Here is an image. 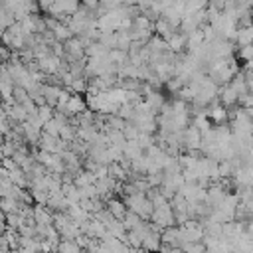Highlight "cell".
Returning <instances> with one entry per match:
<instances>
[{"label":"cell","mask_w":253,"mask_h":253,"mask_svg":"<svg viewBox=\"0 0 253 253\" xmlns=\"http://www.w3.org/2000/svg\"><path fill=\"white\" fill-rule=\"evenodd\" d=\"M138 126L132 123V121H126L125 123V126H123V136L126 138V140H136V136H138Z\"/></svg>","instance_id":"obj_30"},{"label":"cell","mask_w":253,"mask_h":253,"mask_svg":"<svg viewBox=\"0 0 253 253\" xmlns=\"http://www.w3.org/2000/svg\"><path fill=\"white\" fill-rule=\"evenodd\" d=\"M235 59H241V61H247L253 57V45L251 43H245V45H237L235 47Z\"/></svg>","instance_id":"obj_25"},{"label":"cell","mask_w":253,"mask_h":253,"mask_svg":"<svg viewBox=\"0 0 253 253\" xmlns=\"http://www.w3.org/2000/svg\"><path fill=\"white\" fill-rule=\"evenodd\" d=\"M36 146L42 148V150H47V152L57 154V136H51V134H47V132L42 130V134H40Z\"/></svg>","instance_id":"obj_9"},{"label":"cell","mask_w":253,"mask_h":253,"mask_svg":"<svg viewBox=\"0 0 253 253\" xmlns=\"http://www.w3.org/2000/svg\"><path fill=\"white\" fill-rule=\"evenodd\" d=\"M217 99L223 107H229L237 103V93L229 83H223V85H217Z\"/></svg>","instance_id":"obj_5"},{"label":"cell","mask_w":253,"mask_h":253,"mask_svg":"<svg viewBox=\"0 0 253 253\" xmlns=\"http://www.w3.org/2000/svg\"><path fill=\"white\" fill-rule=\"evenodd\" d=\"M237 105L239 107H253V95H251V91H245V93L237 95Z\"/></svg>","instance_id":"obj_34"},{"label":"cell","mask_w":253,"mask_h":253,"mask_svg":"<svg viewBox=\"0 0 253 253\" xmlns=\"http://www.w3.org/2000/svg\"><path fill=\"white\" fill-rule=\"evenodd\" d=\"M34 219L36 223H51V211L45 208V204H34Z\"/></svg>","instance_id":"obj_13"},{"label":"cell","mask_w":253,"mask_h":253,"mask_svg":"<svg viewBox=\"0 0 253 253\" xmlns=\"http://www.w3.org/2000/svg\"><path fill=\"white\" fill-rule=\"evenodd\" d=\"M164 95H162V91H152L150 95H146L144 97V103L150 107V111H154V113H158V109L162 107V103H164Z\"/></svg>","instance_id":"obj_15"},{"label":"cell","mask_w":253,"mask_h":253,"mask_svg":"<svg viewBox=\"0 0 253 253\" xmlns=\"http://www.w3.org/2000/svg\"><path fill=\"white\" fill-rule=\"evenodd\" d=\"M36 117H38V121L43 125L45 121H49V119L53 117V107H51V105H47V103L38 105V109H36Z\"/></svg>","instance_id":"obj_21"},{"label":"cell","mask_w":253,"mask_h":253,"mask_svg":"<svg viewBox=\"0 0 253 253\" xmlns=\"http://www.w3.org/2000/svg\"><path fill=\"white\" fill-rule=\"evenodd\" d=\"M107 49H113L115 47V32H99V38H97Z\"/></svg>","instance_id":"obj_32"},{"label":"cell","mask_w":253,"mask_h":253,"mask_svg":"<svg viewBox=\"0 0 253 253\" xmlns=\"http://www.w3.org/2000/svg\"><path fill=\"white\" fill-rule=\"evenodd\" d=\"M63 123H59L55 117H51L49 121H45L43 125H42V130L43 132H47V134H51V136H57L59 134V126H61Z\"/></svg>","instance_id":"obj_27"},{"label":"cell","mask_w":253,"mask_h":253,"mask_svg":"<svg viewBox=\"0 0 253 253\" xmlns=\"http://www.w3.org/2000/svg\"><path fill=\"white\" fill-rule=\"evenodd\" d=\"M75 130H77V125H73L71 121H67V123H63L61 126H59V138H63V140H73L75 138Z\"/></svg>","instance_id":"obj_18"},{"label":"cell","mask_w":253,"mask_h":253,"mask_svg":"<svg viewBox=\"0 0 253 253\" xmlns=\"http://www.w3.org/2000/svg\"><path fill=\"white\" fill-rule=\"evenodd\" d=\"M176 30H178V28H172V26H170L162 16H160V18H156V20L152 22V32H154L156 36L164 38V40H168Z\"/></svg>","instance_id":"obj_7"},{"label":"cell","mask_w":253,"mask_h":253,"mask_svg":"<svg viewBox=\"0 0 253 253\" xmlns=\"http://www.w3.org/2000/svg\"><path fill=\"white\" fill-rule=\"evenodd\" d=\"M4 221H6V225H8V227L18 229V227H20V223H22L24 219H22V215H20L18 211H12V213H4Z\"/></svg>","instance_id":"obj_31"},{"label":"cell","mask_w":253,"mask_h":253,"mask_svg":"<svg viewBox=\"0 0 253 253\" xmlns=\"http://www.w3.org/2000/svg\"><path fill=\"white\" fill-rule=\"evenodd\" d=\"M18 249L20 251H40V241L36 237H24V235H20Z\"/></svg>","instance_id":"obj_16"},{"label":"cell","mask_w":253,"mask_h":253,"mask_svg":"<svg viewBox=\"0 0 253 253\" xmlns=\"http://www.w3.org/2000/svg\"><path fill=\"white\" fill-rule=\"evenodd\" d=\"M128 45H130V38H128L126 30H115V47L126 51Z\"/></svg>","instance_id":"obj_19"},{"label":"cell","mask_w":253,"mask_h":253,"mask_svg":"<svg viewBox=\"0 0 253 253\" xmlns=\"http://www.w3.org/2000/svg\"><path fill=\"white\" fill-rule=\"evenodd\" d=\"M69 91H71V93H79V95H83V93L87 91V77H83V75L73 77V81H71V85H69Z\"/></svg>","instance_id":"obj_26"},{"label":"cell","mask_w":253,"mask_h":253,"mask_svg":"<svg viewBox=\"0 0 253 253\" xmlns=\"http://www.w3.org/2000/svg\"><path fill=\"white\" fill-rule=\"evenodd\" d=\"M26 97H28V91H26L22 85H14V87H12V99H14L16 103H22Z\"/></svg>","instance_id":"obj_33"},{"label":"cell","mask_w":253,"mask_h":253,"mask_svg":"<svg viewBox=\"0 0 253 253\" xmlns=\"http://www.w3.org/2000/svg\"><path fill=\"white\" fill-rule=\"evenodd\" d=\"M130 26L136 28V30H152V22H150L142 12L132 18V24H130Z\"/></svg>","instance_id":"obj_29"},{"label":"cell","mask_w":253,"mask_h":253,"mask_svg":"<svg viewBox=\"0 0 253 253\" xmlns=\"http://www.w3.org/2000/svg\"><path fill=\"white\" fill-rule=\"evenodd\" d=\"M59 59H61V57H57V55H53V53H47V55H43V57H38L36 61H38L40 71L47 75V73H57V69H59Z\"/></svg>","instance_id":"obj_4"},{"label":"cell","mask_w":253,"mask_h":253,"mask_svg":"<svg viewBox=\"0 0 253 253\" xmlns=\"http://www.w3.org/2000/svg\"><path fill=\"white\" fill-rule=\"evenodd\" d=\"M55 251H63V253L73 251V253H79L81 249H79V245H77L73 239H59L57 245H55Z\"/></svg>","instance_id":"obj_28"},{"label":"cell","mask_w":253,"mask_h":253,"mask_svg":"<svg viewBox=\"0 0 253 253\" xmlns=\"http://www.w3.org/2000/svg\"><path fill=\"white\" fill-rule=\"evenodd\" d=\"M109 49L99 42V40H93L91 43H87L85 45V57H101V55H105Z\"/></svg>","instance_id":"obj_14"},{"label":"cell","mask_w":253,"mask_h":253,"mask_svg":"<svg viewBox=\"0 0 253 253\" xmlns=\"http://www.w3.org/2000/svg\"><path fill=\"white\" fill-rule=\"evenodd\" d=\"M253 42V30L251 26L247 28H237V36H235V45H245Z\"/></svg>","instance_id":"obj_17"},{"label":"cell","mask_w":253,"mask_h":253,"mask_svg":"<svg viewBox=\"0 0 253 253\" xmlns=\"http://www.w3.org/2000/svg\"><path fill=\"white\" fill-rule=\"evenodd\" d=\"M59 85H51V83H42V95L45 99L47 105L55 107L57 105V97H59Z\"/></svg>","instance_id":"obj_10"},{"label":"cell","mask_w":253,"mask_h":253,"mask_svg":"<svg viewBox=\"0 0 253 253\" xmlns=\"http://www.w3.org/2000/svg\"><path fill=\"white\" fill-rule=\"evenodd\" d=\"M166 43H168V49L174 51V53L184 51V47H186V34L180 32V30H176V32L166 40Z\"/></svg>","instance_id":"obj_8"},{"label":"cell","mask_w":253,"mask_h":253,"mask_svg":"<svg viewBox=\"0 0 253 253\" xmlns=\"http://www.w3.org/2000/svg\"><path fill=\"white\" fill-rule=\"evenodd\" d=\"M0 59L2 61H8L10 59V49L6 45H2V43H0Z\"/></svg>","instance_id":"obj_36"},{"label":"cell","mask_w":253,"mask_h":253,"mask_svg":"<svg viewBox=\"0 0 253 253\" xmlns=\"http://www.w3.org/2000/svg\"><path fill=\"white\" fill-rule=\"evenodd\" d=\"M85 107H87V105H85L83 95H79V93H71L69 99L65 101V105H63V107H57V109H61L67 117H75V115L81 113Z\"/></svg>","instance_id":"obj_3"},{"label":"cell","mask_w":253,"mask_h":253,"mask_svg":"<svg viewBox=\"0 0 253 253\" xmlns=\"http://www.w3.org/2000/svg\"><path fill=\"white\" fill-rule=\"evenodd\" d=\"M123 156L128 158V160H134V158L142 156L140 144L136 140H125V144H123Z\"/></svg>","instance_id":"obj_12"},{"label":"cell","mask_w":253,"mask_h":253,"mask_svg":"<svg viewBox=\"0 0 253 253\" xmlns=\"http://www.w3.org/2000/svg\"><path fill=\"white\" fill-rule=\"evenodd\" d=\"M18 208H20V204H18L16 198H12V196H4V198H0V210H2L4 213L18 211Z\"/></svg>","instance_id":"obj_20"},{"label":"cell","mask_w":253,"mask_h":253,"mask_svg":"<svg viewBox=\"0 0 253 253\" xmlns=\"http://www.w3.org/2000/svg\"><path fill=\"white\" fill-rule=\"evenodd\" d=\"M63 49H65L63 59H65L67 63L73 61V59H81V57H85V47H83V43H81V40H79L77 36L67 38V40L63 42Z\"/></svg>","instance_id":"obj_2"},{"label":"cell","mask_w":253,"mask_h":253,"mask_svg":"<svg viewBox=\"0 0 253 253\" xmlns=\"http://www.w3.org/2000/svg\"><path fill=\"white\" fill-rule=\"evenodd\" d=\"M105 208H107L109 213H111L113 217H117V219H121V217L126 213V204H125V200L119 198V196H111V198L105 202Z\"/></svg>","instance_id":"obj_6"},{"label":"cell","mask_w":253,"mask_h":253,"mask_svg":"<svg viewBox=\"0 0 253 253\" xmlns=\"http://www.w3.org/2000/svg\"><path fill=\"white\" fill-rule=\"evenodd\" d=\"M53 40H57V42H65L67 38H71L73 34H71V30L67 28V24H57L53 30Z\"/></svg>","instance_id":"obj_24"},{"label":"cell","mask_w":253,"mask_h":253,"mask_svg":"<svg viewBox=\"0 0 253 253\" xmlns=\"http://www.w3.org/2000/svg\"><path fill=\"white\" fill-rule=\"evenodd\" d=\"M123 200H125V204H126V210L138 213L142 219H148V217H150V213H152V204H150V200H148L142 192L125 196Z\"/></svg>","instance_id":"obj_1"},{"label":"cell","mask_w":253,"mask_h":253,"mask_svg":"<svg viewBox=\"0 0 253 253\" xmlns=\"http://www.w3.org/2000/svg\"><path fill=\"white\" fill-rule=\"evenodd\" d=\"M158 245H160V231H154V229H150L140 241V249H146V251H158Z\"/></svg>","instance_id":"obj_11"},{"label":"cell","mask_w":253,"mask_h":253,"mask_svg":"<svg viewBox=\"0 0 253 253\" xmlns=\"http://www.w3.org/2000/svg\"><path fill=\"white\" fill-rule=\"evenodd\" d=\"M34 204H45L47 202V190H30Z\"/></svg>","instance_id":"obj_35"},{"label":"cell","mask_w":253,"mask_h":253,"mask_svg":"<svg viewBox=\"0 0 253 253\" xmlns=\"http://www.w3.org/2000/svg\"><path fill=\"white\" fill-rule=\"evenodd\" d=\"M140 219H142V217H140L138 213H134V211H130V210H126V213H125V215L121 217V221H123V225H125V229H132V227H136Z\"/></svg>","instance_id":"obj_23"},{"label":"cell","mask_w":253,"mask_h":253,"mask_svg":"<svg viewBox=\"0 0 253 253\" xmlns=\"http://www.w3.org/2000/svg\"><path fill=\"white\" fill-rule=\"evenodd\" d=\"M4 239H6V243H8V247H10V251L12 249H18V239H20V233H18V229H12V227H8L6 225V229H4Z\"/></svg>","instance_id":"obj_22"}]
</instances>
